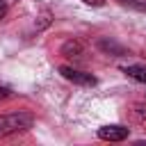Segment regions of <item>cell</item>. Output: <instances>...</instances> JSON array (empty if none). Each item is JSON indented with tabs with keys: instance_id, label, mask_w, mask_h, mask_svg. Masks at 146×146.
<instances>
[{
	"instance_id": "ba28073f",
	"label": "cell",
	"mask_w": 146,
	"mask_h": 146,
	"mask_svg": "<svg viewBox=\"0 0 146 146\" xmlns=\"http://www.w3.org/2000/svg\"><path fill=\"white\" fill-rule=\"evenodd\" d=\"M132 110H135L137 119H146V105H144V103H135V105H132Z\"/></svg>"
},
{
	"instance_id": "6da1fadb",
	"label": "cell",
	"mask_w": 146,
	"mask_h": 146,
	"mask_svg": "<svg viewBox=\"0 0 146 146\" xmlns=\"http://www.w3.org/2000/svg\"><path fill=\"white\" fill-rule=\"evenodd\" d=\"M34 125V116L27 112H14V114H2L0 116V139L16 135V132H25Z\"/></svg>"
},
{
	"instance_id": "5b68a950",
	"label": "cell",
	"mask_w": 146,
	"mask_h": 146,
	"mask_svg": "<svg viewBox=\"0 0 146 146\" xmlns=\"http://www.w3.org/2000/svg\"><path fill=\"white\" fill-rule=\"evenodd\" d=\"M98 50H103V52H107V55H114V57L125 55V48H123L121 43L112 41V39H100V41H98Z\"/></svg>"
},
{
	"instance_id": "8fae6325",
	"label": "cell",
	"mask_w": 146,
	"mask_h": 146,
	"mask_svg": "<svg viewBox=\"0 0 146 146\" xmlns=\"http://www.w3.org/2000/svg\"><path fill=\"white\" fill-rule=\"evenodd\" d=\"M7 96H9V89L7 87H0V100H5Z\"/></svg>"
},
{
	"instance_id": "8992f818",
	"label": "cell",
	"mask_w": 146,
	"mask_h": 146,
	"mask_svg": "<svg viewBox=\"0 0 146 146\" xmlns=\"http://www.w3.org/2000/svg\"><path fill=\"white\" fill-rule=\"evenodd\" d=\"M123 73H125L128 78H132L135 82H141V84H146V66L132 64V66H125V68H123Z\"/></svg>"
},
{
	"instance_id": "9c48e42d",
	"label": "cell",
	"mask_w": 146,
	"mask_h": 146,
	"mask_svg": "<svg viewBox=\"0 0 146 146\" xmlns=\"http://www.w3.org/2000/svg\"><path fill=\"white\" fill-rule=\"evenodd\" d=\"M84 5H91V7H100V5H105V0H82Z\"/></svg>"
},
{
	"instance_id": "30bf717a",
	"label": "cell",
	"mask_w": 146,
	"mask_h": 146,
	"mask_svg": "<svg viewBox=\"0 0 146 146\" xmlns=\"http://www.w3.org/2000/svg\"><path fill=\"white\" fill-rule=\"evenodd\" d=\"M5 14H7V2L0 0V18H5Z\"/></svg>"
},
{
	"instance_id": "52a82bcc",
	"label": "cell",
	"mask_w": 146,
	"mask_h": 146,
	"mask_svg": "<svg viewBox=\"0 0 146 146\" xmlns=\"http://www.w3.org/2000/svg\"><path fill=\"white\" fill-rule=\"evenodd\" d=\"M121 5L132 7V9H144V11H146V2H137V0H121Z\"/></svg>"
},
{
	"instance_id": "3957f363",
	"label": "cell",
	"mask_w": 146,
	"mask_h": 146,
	"mask_svg": "<svg viewBox=\"0 0 146 146\" xmlns=\"http://www.w3.org/2000/svg\"><path fill=\"white\" fill-rule=\"evenodd\" d=\"M128 135H130V130L125 125H116V123L98 128V139H103V141H123V139H128Z\"/></svg>"
},
{
	"instance_id": "277c9868",
	"label": "cell",
	"mask_w": 146,
	"mask_h": 146,
	"mask_svg": "<svg viewBox=\"0 0 146 146\" xmlns=\"http://www.w3.org/2000/svg\"><path fill=\"white\" fill-rule=\"evenodd\" d=\"M62 55H64V57H71V59H82L84 46H82L78 39H71V41H66V43L62 46Z\"/></svg>"
},
{
	"instance_id": "7a4b0ae2",
	"label": "cell",
	"mask_w": 146,
	"mask_h": 146,
	"mask_svg": "<svg viewBox=\"0 0 146 146\" xmlns=\"http://www.w3.org/2000/svg\"><path fill=\"white\" fill-rule=\"evenodd\" d=\"M59 73L68 82H75V84H82V87H94L96 84V78L91 73H84V71L73 68V66H59Z\"/></svg>"
},
{
	"instance_id": "7c38bea8",
	"label": "cell",
	"mask_w": 146,
	"mask_h": 146,
	"mask_svg": "<svg viewBox=\"0 0 146 146\" xmlns=\"http://www.w3.org/2000/svg\"><path fill=\"white\" fill-rule=\"evenodd\" d=\"M144 57H146V46H144Z\"/></svg>"
}]
</instances>
